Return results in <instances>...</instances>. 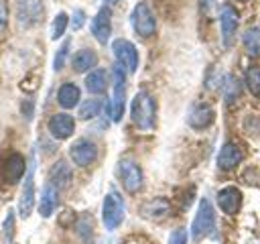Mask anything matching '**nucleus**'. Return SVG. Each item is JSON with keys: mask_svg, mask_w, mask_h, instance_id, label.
I'll return each instance as SVG.
<instances>
[{"mask_svg": "<svg viewBox=\"0 0 260 244\" xmlns=\"http://www.w3.org/2000/svg\"><path fill=\"white\" fill-rule=\"evenodd\" d=\"M130 116L132 122L140 128V130H152L154 128V120H156V104L154 98L148 92H138L132 100L130 106Z\"/></svg>", "mask_w": 260, "mask_h": 244, "instance_id": "1", "label": "nucleus"}, {"mask_svg": "<svg viewBox=\"0 0 260 244\" xmlns=\"http://www.w3.org/2000/svg\"><path fill=\"white\" fill-rule=\"evenodd\" d=\"M126 216V205L122 195L116 189H110L104 197V205H102V222L108 230H116Z\"/></svg>", "mask_w": 260, "mask_h": 244, "instance_id": "2", "label": "nucleus"}, {"mask_svg": "<svg viewBox=\"0 0 260 244\" xmlns=\"http://www.w3.org/2000/svg\"><path fill=\"white\" fill-rule=\"evenodd\" d=\"M215 228V209L211 205V201L207 197L199 199V207L197 214L193 218L191 224V238L193 240H203L205 236H209Z\"/></svg>", "mask_w": 260, "mask_h": 244, "instance_id": "3", "label": "nucleus"}, {"mask_svg": "<svg viewBox=\"0 0 260 244\" xmlns=\"http://www.w3.org/2000/svg\"><path fill=\"white\" fill-rule=\"evenodd\" d=\"M112 79H114V96L108 104V112L114 122H120L124 114V100H126V69L116 63L112 69Z\"/></svg>", "mask_w": 260, "mask_h": 244, "instance_id": "4", "label": "nucleus"}, {"mask_svg": "<svg viewBox=\"0 0 260 244\" xmlns=\"http://www.w3.org/2000/svg\"><path fill=\"white\" fill-rule=\"evenodd\" d=\"M130 22H132V28L138 37L142 39H148L156 33V18L150 10V6L146 2H138L134 8H132V14H130Z\"/></svg>", "mask_w": 260, "mask_h": 244, "instance_id": "5", "label": "nucleus"}, {"mask_svg": "<svg viewBox=\"0 0 260 244\" xmlns=\"http://www.w3.org/2000/svg\"><path fill=\"white\" fill-rule=\"evenodd\" d=\"M116 173H118V179L122 183V187L128 191V193H138L142 189V169L138 167L136 161L132 159H120L118 167H116Z\"/></svg>", "mask_w": 260, "mask_h": 244, "instance_id": "6", "label": "nucleus"}, {"mask_svg": "<svg viewBox=\"0 0 260 244\" xmlns=\"http://www.w3.org/2000/svg\"><path fill=\"white\" fill-rule=\"evenodd\" d=\"M45 16L43 0H16V20L22 28L39 24Z\"/></svg>", "mask_w": 260, "mask_h": 244, "instance_id": "7", "label": "nucleus"}, {"mask_svg": "<svg viewBox=\"0 0 260 244\" xmlns=\"http://www.w3.org/2000/svg\"><path fill=\"white\" fill-rule=\"evenodd\" d=\"M112 53L118 65L126 69V73H134L138 69V51L128 39H116L112 43Z\"/></svg>", "mask_w": 260, "mask_h": 244, "instance_id": "8", "label": "nucleus"}, {"mask_svg": "<svg viewBox=\"0 0 260 244\" xmlns=\"http://www.w3.org/2000/svg\"><path fill=\"white\" fill-rule=\"evenodd\" d=\"M69 157L77 167H89L98 159V146L89 138H77L69 146Z\"/></svg>", "mask_w": 260, "mask_h": 244, "instance_id": "9", "label": "nucleus"}, {"mask_svg": "<svg viewBox=\"0 0 260 244\" xmlns=\"http://www.w3.org/2000/svg\"><path fill=\"white\" fill-rule=\"evenodd\" d=\"M219 24H221V39H223V45L230 47L236 33H238V24H240V16H238V10L232 6V4H223L221 10H219Z\"/></svg>", "mask_w": 260, "mask_h": 244, "instance_id": "10", "label": "nucleus"}, {"mask_svg": "<svg viewBox=\"0 0 260 244\" xmlns=\"http://www.w3.org/2000/svg\"><path fill=\"white\" fill-rule=\"evenodd\" d=\"M215 120V110L207 104V102H197L191 106L189 110V116H187V122L191 128L195 130H203V128H209Z\"/></svg>", "mask_w": 260, "mask_h": 244, "instance_id": "11", "label": "nucleus"}, {"mask_svg": "<svg viewBox=\"0 0 260 244\" xmlns=\"http://www.w3.org/2000/svg\"><path fill=\"white\" fill-rule=\"evenodd\" d=\"M91 35L100 45H106L112 35V10L108 6H102L98 14L91 20Z\"/></svg>", "mask_w": 260, "mask_h": 244, "instance_id": "12", "label": "nucleus"}, {"mask_svg": "<svg viewBox=\"0 0 260 244\" xmlns=\"http://www.w3.org/2000/svg\"><path fill=\"white\" fill-rule=\"evenodd\" d=\"M49 132L53 138L57 140H65L69 138L73 132H75V120L71 114H65V112H59V114H53L49 118V124H47Z\"/></svg>", "mask_w": 260, "mask_h": 244, "instance_id": "13", "label": "nucleus"}, {"mask_svg": "<svg viewBox=\"0 0 260 244\" xmlns=\"http://www.w3.org/2000/svg\"><path fill=\"white\" fill-rule=\"evenodd\" d=\"M35 207V165L30 163L28 165V171H26V179H24V185H22V191H20V199H18V211L22 218H28L30 211Z\"/></svg>", "mask_w": 260, "mask_h": 244, "instance_id": "14", "label": "nucleus"}, {"mask_svg": "<svg viewBox=\"0 0 260 244\" xmlns=\"http://www.w3.org/2000/svg\"><path fill=\"white\" fill-rule=\"evenodd\" d=\"M24 171H26V163H24V157L20 152H12L4 159L2 163V177L6 183H18L22 177H24Z\"/></svg>", "mask_w": 260, "mask_h": 244, "instance_id": "15", "label": "nucleus"}, {"mask_svg": "<svg viewBox=\"0 0 260 244\" xmlns=\"http://www.w3.org/2000/svg\"><path fill=\"white\" fill-rule=\"evenodd\" d=\"M217 205L228 216L238 214L240 207H242V191L238 187H234V185H228V187L219 189L217 191Z\"/></svg>", "mask_w": 260, "mask_h": 244, "instance_id": "16", "label": "nucleus"}, {"mask_svg": "<svg viewBox=\"0 0 260 244\" xmlns=\"http://www.w3.org/2000/svg\"><path fill=\"white\" fill-rule=\"evenodd\" d=\"M171 214V203L165 197H154L148 199L140 205V216L150 220V222H160Z\"/></svg>", "mask_w": 260, "mask_h": 244, "instance_id": "17", "label": "nucleus"}, {"mask_svg": "<svg viewBox=\"0 0 260 244\" xmlns=\"http://www.w3.org/2000/svg\"><path fill=\"white\" fill-rule=\"evenodd\" d=\"M242 159H244L242 148H240L236 142H225V144L219 148L217 167H219L221 171H232L234 167H238V163H242Z\"/></svg>", "mask_w": 260, "mask_h": 244, "instance_id": "18", "label": "nucleus"}, {"mask_svg": "<svg viewBox=\"0 0 260 244\" xmlns=\"http://www.w3.org/2000/svg\"><path fill=\"white\" fill-rule=\"evenodd\" d=\"M57 205H59V189L51 183H45L41 197H39V214L43 218H51L53 211L57 209Z\"/></svg>", "mask_w": 260, "mask_h": 244, "instance_id": "19", "label": "nucleus"}, {"mask_svg": "<svg viewBox=\"0 0 260 244\" xmlns=\"http://www.w3.org/2000/svg\"><path fill=\"white\" fill-rule=\"evenodd\" d=\"M71 177H73V171H71L69 163L63 161V159H59V161L51 167V171H49V183L55 185L57 189L67 187V185L71 183Z\"/></svg>", "mask_w": 260, "mask_h": 244, "instance_id": "20", "label": "nucleus"}, {"mask_svg": "<svg viewBox=\"0 0 260 244\" xmlns=\"http://www.w3.org/2000/svg\"><path fill=\"white\" fill-rule=\"evenodd\" d=\"M98 65V55L95 51L91 49H79L73 57H71V67L75 73H85V71H91L95 69Z\"/></svg>", "mask_w": 260, "mask_h": 244, "instance_id": "21", "label": "nucleus"}, {"mask_svg": "<svg viewBox=\"0 0 260 244\" xmlns=\"http://www.w3.org/2000/svg\"><path fill=\"white\" fill-rule=\"evenodd\" d=\"M79 98H81V92H79V87L75 83H63L59 87V92H57V102L65 110L75 108L79 104Z\"/></svg>", "mask_w": 260, "mask_h": 244, "instance_id": "22", "label": "nucleus"}, {"mask_svg": "<svg viewBox=\"0 0 260 244\" xmlns=\"http://www.w3.org/2000/svg\"><path fill=\"white\" fill-rule=\"evenodd\" d=\"M85 87L89 94H104L108 87V71L106 69H91L85 77Z\"/></svg>", "mask_w": 260, "mask_h": 244, "instance_id": "23", "label": "nucleus"}, {"mask_svg": "<svg viewBox=\"0 0 260 244\" xmlns=\"http://www.w3.org/2000/svg\"><path fill=\"white\" fill-rule=\"evenodd\" d=\"M244 47L250 57H260V28H248L244 33Z\"/></svg>", "mask_w": 260, "mask_h": 244, "instance_id": "24", "label": "nucleus"}, {"mask_svg": "<svg viewBox=\"0 0 260 244\" xmlns=\"http://www.w3.org/2000/svg\"><path fill=\"white\" fill-rule=\"evenodd\" d=\"M100 110H102V100L89 98L79 106V118L81 120H91V118H95L100 114Z\"/></svg>", "mask_w": 260, "mask_h": 244, "instance_id": "25", "label": "nucleus"}, {"mask_svg": "<svg viewBox=\"0 0 260 244\" xmlns=\"http://www.w3.org/2000/svg\"><path fill=\"white\" fill-rule=\"evenodd\" d=\"M67 24H69V16L67 12H59L55 18H53V24H51V39L57 41L63 37V33L67 30Z\"/></svg>", "mask_w": 260, "mask_h": 244, "instance_id": "26", "label": "nucleus"}, {"mask_svg": "<svg viewBox=\"0 0 260 244\" xmlns=\"http://www.w3.org/2000/svg\"><path fill=\"white\" fill-rule=\"evenodd\" d=\"M244 83H246V87H248L254 96H260V67H250V69H246Z\"/></svg>", "mask_w": 260, "mask_h": 244, "instance_id": "27", "label": "nucleus"}, {"mask_svg": "<svg viewBox=\"0 0 260 244\" xmlns=\"http://www.w3.org/2000/svg\"><path fill=\"white\" fill-rule=\"evenodd\" d=\"M75 228L79 232V236L83 240H91V234H93V220L89 216H81L77 222H75Z\"/></svg>", "mask_w": 260, "mask_h": 244, "instance_id": "28", "label": "nucleus"}, {"mask_svg": "<svg viewBox=\"0 0 260 244\" xmlns=\"http://www.w3.org/2000/svg\"><path fill=\"white\" fill-rule=\"evenodd\" d=\"M69 47H71V41H63V45L55 53V59H53V69L55 71H61L65 67V61H67V55H69Z\"/></svg>", "mask_w": 260, "mask_h": 244, "instance_id": "29", "label": "nucleus"}, {"mask_svg": "<svg viewBox=\"0 0 260 244\" xmlns=\"http://www.w3.org/2000/svg\"><path fill=\"white\" fill-rule=\"evenodd\" d=\"M240 96V89H238V79L234 75H228L225 79V102H234L236 98Z\"/></svg>", "mask_w": 260, "mask_h": 244, "instance_id": "30", "label": "nucleus"}, {"mask_svg": "<svg viewBox=\"0 0 260 244\" xmlns=\"http://www.w3.org/2000/svg\"><path fill=\"white\" fill-rule=\"evenodd\" d=\"M169 244H187V230L185 228L173 230L169 236Z\"/></svg>", "mask_w": 260, "mask_h": 244, "instance_id": "31", "label": "nucleus"}, {"mask_svg": "<svg viewBox=\"0 0 260 244\" xmlns=\"http://www.w3.org/2000/svg\"><path fill=\"white\" fill-rule=\"evenodd\" d=\"M8 26V4L6 0H0V33Z\"/></svg>", "mask_w": 260, "mask_h": 244, "instance_id": "32", "label": "nucleus"}, {"mask_svg": "<svg viewBox=\"0 0 260 244\" xmlns=\"http://www.w3.org/2000/svg\"><path fill=\"white\" fill-rule=\"evenodd\" d=\"M83 20H85V12L77 8V10L73 12V18H71V26H73V28L77 30V28H81V24H83Z\"/></svg>", "mask_w": 260, "mask_h": 244, "instance_id": "33", "label": "nucleus"}, {"mask_svg": "<svg viewBox=\"0 0 260 244\" xmlns=\"http://www.w3.org/2000/svg\"><path fill=\"white\" fill-rule=\"evenodd\" d=\"M12 228H14V211L10 209V211H8V216H6V222H4V234H6V240H10Z\"/></svg>", "mask_w": 260, "mask_h": 244, "instance_id": "34", "label": "nucleus"}, {"mask_svg": "<svg viewBox=\"0 0 260 244\" xmlns=\"http://www.w3.org/2000/svg\"><path fill=\"white\" fill-rule=\"evenodd\" d=\"M116 2H118V0H104V4H106V6H110V4H116Z\"/></svg>", "mask_w": 260, "mask_h": 244, "instance_id": "35", "label": "nucleus"}, {"mask_svg": "<svg viewBox=\"0 0 260 244\" xmlns=\"http://www.w3.org/2000/svg\"><path fill=\"white\" fill-rule=\"evenodd\" d=\"M240 2H248V0H240Z\"/></svg>", "mask_w": 260, "mask_h": 244, "instance_id": "36", "label": "nucleus"}]
</instances>
